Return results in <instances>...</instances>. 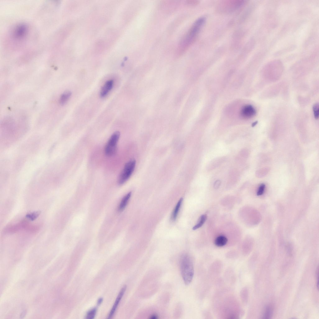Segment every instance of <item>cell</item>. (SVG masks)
<instances>
[{
  "mask_svg": "<svg viewBox=\"0 0 319 319\" xmlns=\"http://www.w3.org/2000/svg\"><path fill=\"white\" fill-rule=\"evenodd\" d=\"M205 20V18H200L193 24L179 45L178 51L179 55L184 53L194 42Z\"/></svg>",
  "mask_w": 319,
  "mask_h": 319,
  "instance_id": "obj_1",
  "label": "cell"
},
{
  "mask_svg": "<svg viewBox=\"0 0 319 319\" xmlns=\"http://www.w3.org/2000/svg\"><path fill=\"white\" fill-rule=\"evenodd\" d=\"M180 267L183 281L186 285H188L192 281L194 274L193 262L189 255L184 254L182 256Z\"/></svg>",
  "mask_w": 319,
  "mask_h": 319,
  "instance_id": "obj_2",
  "label": "cell"
},
{
  "mask_svg": "<svg viewBox=\"0 0 319 319\" xmlns=\"http://www.w3.org/2000/svg\"><path fill=\"white\" fill-rule=\"evenodd\" d=\"M40 229V226L30 224L28 222L23 221L17 224L8 226L4 230L6 233H15L21 231L34 233H36Z\"/></svg>",
  "mask_w": 319,
  "mask_h": 319,
  "instance_id": "obj_3",
  "label": "cell"
},
{
  "mask_svg": "<svg viewBox=\"0 0 319 319\" xmlns=\"http://www.w3.org/2000/svg\"><path fill=\"white\" fill-rule=\"evenodd\" d=\"M120 135V132L116 131L111 135L105 148V153L106 156L111 157L115 154Z\"/></svg>",
  "mask_w": 319,
  "mask_h": 319,
  "instance_id": "obj_4",
  "label": "cell"
},
{
  "mask_svg": "<svg viewBox=\"0 0 319 319\" xmlns=\"http://www.w3.org/2000/svg\"><path fill=\"white\" fill-rule=\"evenodd\" d=\"M136 164V161L132 160L125 164L118 179L120 185L124 184L129 178L134 170Z\"/></svg>",
  "mask_w": 319,
  "mask_h": 319,
  "instance_id": "obj_5",
  "label": "cell"
},
{
  "mask_svg": "<svg viewBox=\"0 0 319 319\" xmlns=\"http://www.w3.org/2000/svg\"><path fill=\"white\" fill-rule=\"evenodd\" d=\"M244 3V1L240 0L223 1L219 5L218 10L221 13H230L240 8Z\"/></svg>",
  "mask_w": 319,
  "mask_h": 319,
  "instance_id": "obj_6",
  "label": "cell"
},
{
  "mask_svg": "<svg viewBox=\"0 0 319 319\" xmlns=\"http://www.w3.org/2000/svg\"><path fill=\"white\" fill-rule=\"evenodd\" d=\"M27 27L24 24H21L16 26L13 31V36L16 39L20 40L24 38L27 32Z\"/></svg>",
  "mask_w": 319,
  "mask_h": 319,
  "instance_id": "obj_7",
  "label": "cell"
},
{
  "mask_svg": "<svg viewBox=\"0 0 319 319\" xmlns=\"http://www.w3.org/2000/svg\"><path fill=\"white\" fill-rule=\"evenodd\" d=\"M256 114V111L253 106L247 105L244 106L241 109L240 115L243 119H248L254 117Z\"/></svg>",
  "mask_w": 319,
  "mask_h": 319,
  "instance_id": "obj_8",
  "label": "cell"
},
{
  "mask_svg": "<svg viewBox=\"0 0 319 319\" xmlns=\"http://www.w3.org/2000/svg\"><path fill=\"white\" fill-rule=\"evenodd\" d=\"M126 288V286H124L120 290L116 299L114 305L108 316V318L111 319L112 318L114 315L119 304L125 292Z\"/></svg>",
  "mask_w": 319,
  "mask_h": 319,
  "instance_id": "obj_9",
  "label": "cell"
},
{
  "mask_svg": "<svg viewBox=\"0 0 319 319\" xmlns=\"http://www.w3.org/2000/svg\"><path fill=\"white\" fill-rule=\"evenodd\" d=\"M114 84L112 80H110L106 82L102 87L100 93V96L104 98L107 96L112 90Z\"/></svg>",
  "mask_w": 319,
  "mask_h": 319,
  "instance_id": "obj_10",
  "label": "cell"
},
{
  "mask_svg": "<svg viewBox=\"0 0 319 319\" xmlns=\"http://www.w3.org/2000/svg\"><path fill=\"white\" fill-rule=\"evenodd\" d=\"M72 95V93L70 91H66L63 93L60 96L59 99V103L61 105H64L67 103Z\"/></svg>",
  "mask_w": 319,
  "mask_h": 319,
  "instance_id": "obj_11",
  "label": "cell"
},
{
  "mask_svg": "<svg viewBox=\"0 0 319 319\" xmlns=\"http://www.w3.org/2000/svg\"><path fill=\"white\" fill-rule=\"evenodd\" d=\"M183 198H181L176 204L171 216V220L172 221H174L178 216V212L181 207Z\"/></svg>",
  "mask_w": 319,
  "mask_h": 319,
  "instance_id": "obj_12",
  "label": "cell"
},
{
  "mask_svg": "<svg viewBox=\"0 0 319 319\" xmlns=\"http://www.w3.org/2000/svg\"><path fill=\"white\" fill-rule=\"evenodd\" d=\"M131 194V192H130L123 198L118 208L119 211H122L125 209L130 198Z\"/></svg>",
  "mask_w": 319,
  "mask_h": 319,
  "instance_id": "obj_13",
  "label": "cell"
},
{
  "mask_svg": "<svg viewBox=\"0 0 319 319\" xmlns=\"http://www.w3.org/2000/svg\"><path fill=\"white\" fill-rule=\"evenodd\" d=\"M228 242V239L225 237L221 236L218 237L215 241V244L217 246L222 247L225 246Z\"/></svg>",
  "mask_w": 319,
  "mask_h": 319,
  "instance_id": "obj_14",
  "label": "cell"
},
{
  "mask_svg": "<svg viewBox=\"0 0 319 319\" xmlns=\"http://www.w3.org/2000/svg\"><path fill=\"white\" fill-rule=\"evenodd\" d=\"M207 219V216L206 215H202L199 218L197 224L193 228L194 230L201 227L204 224Z\"/></svg>",
  "mask_w": 319,
  "mask_h": 319,
  "instance_id": "obj_15",
  "label": "cell"
},
{
  "mask_svg": "<svg viewBox=\"0 0 319 319\" xmlns=\"http://www.w3.org/2000/svg\"><path fill=\"white\" fill-rule=\"evenodd\" d=\"M273 312L272 307L271 305L267 306L264 315V318L270 319L272 316Z\"/></svg>",
  "mask_w": 319,
  "mask_h": 319,
  "instance_id": "obj_16",
  "label": "cell"
},
{
  "mask_svg": "<svg viewBox=\"0 0 319 319\" xmlns=\"http://www.w3.org/2000/svg\"><path fill=\"white\" fill-rule=\"evenodd\" d=\"M97 310L96 308H94L89 311L86 314V318L88 319L94 318L96 315Z\"/></svg>",
  "mask_w": 319,
  "mask_h": 319,
  "instance_id": "obj_17",
  "label": "cell"
},
{
  "mask_svg": "<svg viewBox=\"0 0 319 319\" xmlns=\"http://www.w3.org/2000/svg\"><path fill=\"white\" fill-rule=\"evenodd\" d=\"M313 111L315 118L316 120L318 119L319 116L318 103H316L313 106Z\"/></svg>",
  "mask_w": 319,
  "mask_h": 319,
  "instance_id": "obj_18",
  "label": "cell"
},
{
  "mask_svg": "<svg viewBox=\"0 0 319 319\" xmlns=\"http://www.w3.org/2000/svg\"><path fill=\"white\" fill-rule=\"evenodd\" d=\"M40 213L38 212H35L33 213L27 215L26 216L28 219L31 220H33L37 219L40 215Z\"/></svg>",
  "mask_w": 319,
  "mask_h": 319,
  "instance_id": "obj_19",
  "label": "cell"
},
{
  "mask_svg": "<svg viewBox=\"0 0 319 319\" xmlns=\"http://www.w3.org/2000/svg\"><path fill=\"white\" fill-rule=\"evenodd\" d=\"M265 188V185L264 184H262L259 187L257 195L258 196H260L262 195L264 192Z\"/></svg>",
  "mask_w": 319,
  "mask_h": 319,
  "instance_id": "obj_20",
  "label": "cell"
},
{
  "mask_svg": "<svg viewBox=\"0 0 319 319\" xmlns=\"http://www.w3.org/2000/svg\"><path fill=\"white\" fill-rule=\"evenodd\" d=\"M221 184V182L220 180H217L216 182L214 185V187L216 189H218Z\"/></svg>",
  "mask_w": 319,
  "mask_h": 319,
  "instance_id": "obj_21",
  "label": "cell"
},
{
  "mask_svg": "<svg viewBox=\"0 0 319 319\" xmlns=\"http://www.w3.org/2000/svg\"><path fill=\"white\" fill-rule=\"evenodd\" d=\"M159 316L156 313H153L151 315L149 318L151 319H157L158 318Z\"/></svg>",
  "mask_w": 319,
  "mask_h": 319,
  "instance_id": "obj_22",
  "label": "cell"
},
{
  "mask_svg": "<svg viewBox=\"0 0 319 319\" xmlns=\"http://www.w3.org/2000/svg\"><path fill=\"white\" fill-rule=\"evenodd\" d=\"M103 301V299L100 298L99 299L97 302V304L98 305L100 304Z\"/></svg>",
  "mask_w": 319,
  "mask_h": 319,
  "instance_id": "obj_23",
  "label": "cell"
},
{
  "mask_svg": "<svg viewBox=\"0 0 319 319\" xmlns=\"http://www.w3.org/2000/svg\"><path fill=\"white\" fill-rule=\"evenodd\" d=\"M258 121H256L254 123L252 124V127H255L258 124Z\"/></svg>",
  "mask_w": 319,
  "mask_h": 319,
  "instance_id": "obj_24",
  "label": "cell"
}]
</instances>
